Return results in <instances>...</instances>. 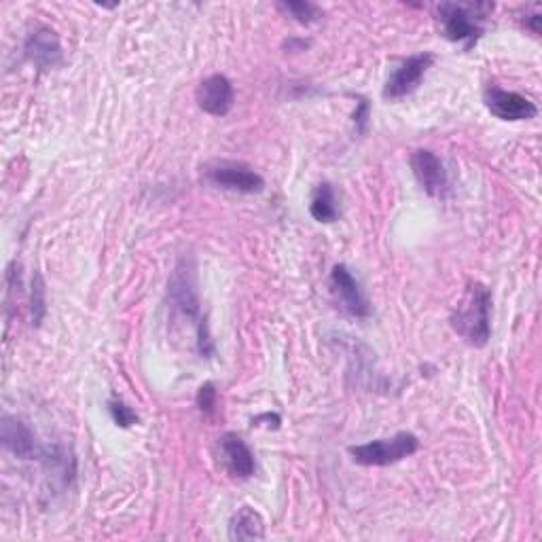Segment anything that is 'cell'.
<instances>
[{
    "label": "cell",
    "mask_w": 542,
    "mask_h": 542,
    "mask_svg": "<svg viewBox=\"0 0 542 542\" xmlns=\"http://www.w3.org/2000/svg\"><path fill=\"white\" fill-rule=\"evenodd\" d=\"M229 538L231 540H263L265 538V521L261 513L252 507H242L229 521Z\"/></svg>",
    "instance_id": "obj_14"
},
{
    "label": "cell",
    "mask_w": 542,
    "mask_h": 542,
    "mask_svg": "<svg viewBox=\"0 0 542 542\" xmlns=\"http://www.w3.org/2000/svg\"><path fill=\"white\" fill-rule=\"evenodd\" d=\"M310 214L318 223H335L337 221V216H339L337 197H335V191L329 183H322L316 187V191L312 195Z\"/></svg>",
    "instance_id": "obj_15"
},
{
    "label": "cell",
    "mask_w": 542,
    "mask_h": 542,
    "mask_svg": "<svg viewBox=\"0 0 542 542\" xmlns=\"http://www.w3.org/2000/svg\"><path fill=\"white\" fill-rule=\"evenodd\" d=\"M454 329L468 346L483 348L492 337V293L481 282L466 286L454 314L449 318Z\"/></svg>",
    "instance_id": "obj_1"
},
{
    "label": "cell",
    "mask_w": 542,
    "mask_h": 542,
    "mask_svg": "<svg viewBox=\"0 0 542 542\" xmlns=\"http://www.w3.org/2000/svg\"><path fill=\"white\" fill-rule=\"evenodd\" d=\"M108 411H111L115 424L121 428H130V426L138 424L136 411L130 405H125L123 401H111L108 403Z\"/></svg>",
    "instance_id": "obj_18"
},
{
    "label": "cell",
    "mask_w": 542,
    "mask_h": 542,
    "mask_svg": "<svg viewBox=\"0 0 542 542\" xmlns=\"http://www.w3.org/2000/svg\"><path fill=\"white\" fill-rule=\"evenodd\" d=\"M24 51H26L28 62H32L41 70L56 68L62 62V53H64L58 32L47 26H39L28 34Z\"/></svg>",
    "instance_id": "obj_11"
},
{
    "label": "cell",
    "mask_w": 542,
    "mask_h": 542,
    "mask_svg": "<svg viewBox=\"0 0 542 542\" xmlns=\"http://www.w3.org/2000/svg\"><path fill=\"white\" fill-rule=\"evenodd\" d=\"M278 9L299 24H312L322 15L316 5L303 3V0H286V3H278Z\"/></svg>",
    "instance_id": "obj_17"
},
{
    "label": "cell",
    "mask_w": 542,
    "mask_h": 542,
    "mask_svg": "<svg viewBox=\"0 0 542 542\" xmlns=\"http://www.w3.org/2000/svg\"><path fill=\"white\" fill-rule=\"evenodd\" d=\"M420 449V441L411 432H399L392 439H377L365 445L350 447V456L363 466H390L401 462Z\"/></svg>",
    "instance_id": "obj_3"
},
{
    "label": "cell",
    "mask_w": 542,
    "mask_h": 542,
    "mask_svg": "<svg viewBox=\"0 0 542 542\" xmlns=\"http://www.w3.org/2000/svg\"><path fill=\"white\" fill-rule=\"evenodd\" d=\"M197 407H200L202 413L206 415H212L216 411V403H219V392H216L214 384L206 382L200 386V390H197Z\"/></svg>",
    "instance_id": "obj_19"
},
{
    "label": "cell",
    "mask_w": 542,
    "mask_h": 542,
    "mask_svg": "<svg viewBox=\"0 0 542 542\" xmlns=\"http://www.w3.org/2000/svg\"><path fill=\"white\" fill-rule=\"evenodd\" d=\"M0 441H3L7 451L20 460H41L45 454L30 426L13 418V415H3V420H0Z\"/></svg>",
    "instance_id": "obj_8"
},
{
    "label": "cell",
    "mask_w": 542,
    "mask_h": 542,
    "mask_svg": "<svg viewBox=\"0 0 542 542\" xmlns=\"http://www.w3.org/2000/svg\"><path fill=\"white\" fill-rule=\"evenodd\" d=\"M195 100L204 113L225 117L233 108L236 92H233V83L225 75H212L197 85Z\"/></svg>",
    "instance_id": "obj_9"
},
{
    "label": "cell",
    "mask_w": 542,
    "mask_h": 542,
    "mask_svg": "<svg viewBox=\"0 0 542 542\" xmlns=\"http://www.w3.org/2000/svg\"><path fill=\"white\" fill-rule=\"evenodd\" d=\"M331 284L335 288V293L350 316L356 318H365L371 314V305L363 293V288L356 282L352 276V271L346 265H335L331 271Z\"/></svg>",
    "instance_id": "obj_12"
},
{
    "label": "cell",
    "mask_w": 542,
    "mask_h": 542,
    "mask_svg": "<svg viewBox=\"0 0 542 542\" xmlns=\"http://www.w3.org/2000/svg\"><path fill=\"white\" fill-rule=\"evenodd\" d=\"M369 102L367 100H360L358 106H356V113H354V125H356V132L358 134H365L367 132V125H369Z\"/></svg>",
    "instance_id": "obj_21"
},
{
    "label": "cell",
    "mask_w": 542,
    "mask_h": 542,
    "mask_svg": "<svg viewBox=\"0 0 542 542\" xmlns=\"http://www.w3.org/2000/svg\"><path fill=\"white\" fill-rule=\"evenodd\" d=\"M413 176L430 197H445L449 189V180L443 161L428 149L415 151L409 159Z\"/></svg>",
    "instance_id": "obj_10"
},
{
    "label": "cell",
    "mask_w": 542,
    "mask_h": 542,
    "mask_svg": "<svg viewBox=\"0 0 542 542\" xmlns=\"http://www.w3.org/2000/svg\"><path fill=\"white\" fill-rule=\"evenodd\" d=\"M204 174L210 185L233 193L252 195L265 189L263 176L242 161H214V164L206 166Z\"/></svg>",
    "instance_id": "obj_5"
},
{
    "label": "cell",
    "mask_w": 542,
    "mask_h": 542,
    "mask_svg": "<svg viewBox=\"0 0 542 542\" xmlns=\"http://www.w3.org/2000/svg\"><path fill=\"white\" fill-rule=\"evenodd\" d=\"M432 62H435V56H432V53H428V51L415 53V56L401 62V66L392 72V77L388 79V83L384 87V98L399 100V98L413 94L415 89L420 87V83L428 72V68L432 66Z\"/></svg>",
    "instance_id": "obj_6"
},
{
    "label": "cell",
    "mask_w": 542,
    "mask_h": 542,
    "mask_svg": "<svg viewBox=\"0 0 542 542\" xmlns=\"http://www.w3.org/2000/svg\"><path fill=\"white\" fill-rule=\"evenodd\" d=\"M197 352H200L206 358L214 354V346H212V339H210V333H208L206 320H200V327H197Z\"/></svg>",
    "instance_id": "obj_20"
},
{
    "label": "cell",
    "mask_w": 542,
    "mask_h": 542,
    "mask_svg": "<svg viewBox=\"0 0 542 542\" xmlns=\"http://www.w3.org/2000/svg\"><path fill=\"white\" fill-rule=\"evenodd\" d=\"M540 22H542L540 13H534V15L526 17V28H530L534 34H540Z\"/></svg>",
    "instance_id": "obj_23"
},
{
    "label": "cell",
    "mask_w": 542,
    "mask_h": 542,
    "mask_svg": "<svg viewBox=\"0 0 542 542\" xmlns=\"http://www.w3.org/2000/svg\"><path fill=\"white\" fill-rule=\"evenodd\" d=\"M221 456L227 466V471L238 479H250L257 471L255 456H252L250 447L244 443L242 437L236 432H225L221 437Z\"/></svg>",
    "instance_id": "obj_13"
},
{
    "label": "cell",
    "mask_w": 542,
    "mask_h": 542,
    "mask_svg": "<svg viewBox=\"0 0 542 542\" xmlns=\"http://www.w3.org/2000/svg\"><path fill=\"white\" fill-rule=\"evenodd\" d=\"M483 102L487 111L502 121H528L534 119L538 113L536 104L530 98L517 92H507V89H500L496 85L485 89Z\"/></svg>",
    "instance_id": "obj_7"
},
{
    "label": "cell",
    "mask_w": 542,
    "mask_h": 542,
    "mask_svg": "<svg viewBox=\"0 0 542 542\" xmlns=\"http://www.w3.org/2000/svg\"><path fill=\"white\" fill-rule=\"evenodd\" d=\"M32 291H30V314H32V324L34 327H39L43 322L45 314H47V286L43 276L39 271H34L32 276Z\"/></svg>",
    "instance_id": "obj_16"
},
{
    "label": "cell",
    "mask_w": 542,
    "mask_h": 542,
    "mask_svg": "<svg viewBox=\"0 0 542 542\" xmlns=\"http://www.w3.org/2000/svg\"><path fill=\"white\" fill-rule=\"evenodd\" d=\"M490 11H494V5H487V3H479L471 7H464L458 3H443L439 7L443 32L449 41L464 43L466 49H471L479 41V36L483 34L479 20H483Z\"/></svg>",
    "instance_id": "obj_2"
},
{
    "label": "cell",
    "mask_w": 542,
    "mask_h": 542,
    "mask_svg": "<svg viewBox=\"0 0 542 542\" xmlns=\"http://www.w3.org/2000/svg\"><path fill=\"white\" fill-rule=\"evenodd\" d=\"M168 299L172 312L195 320L200 316V293H197V276L193 259L183 257L170 276Z\"/></svg>",
    "instance_id": "obj_4"
},
{
    "label": "cell",
    "mask_w": 542,
    "mask_h": 542,
    "mask_svg": "<svg viewBox=\"0 0 542 542\" xmlns=\"http://www.w3.org/2000/svg\"><path fill=\"white\" fill-rule=\"evenodd\" d=\"M261 422H267V428H280V415H271V413H265V415H259V418H255V420H252V426H257V424H261Z\"/></svg>",
    "instance_id": "obj_22"
}]
</instances>
